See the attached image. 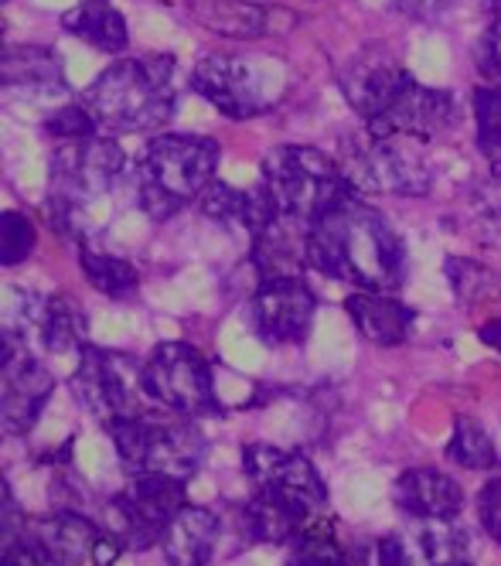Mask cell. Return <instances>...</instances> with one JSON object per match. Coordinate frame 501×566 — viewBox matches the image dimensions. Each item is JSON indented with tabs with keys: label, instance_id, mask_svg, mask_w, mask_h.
I'll use <instances>...</instances> for the list:
<instances>
[{
	"label": "cell",
	"instance_id": "1",
	"mask_svg": "<svg viewBox=\"0 0 501 566\" xmlns=\"http://www.w3.org/2000/svg\"><path fill=\"white\" fill-rule=\"evenodd\" d=\"M311 266L331 280L352 283L368 294H389L403 283L406 250L393 222L355 195L338 201L311 226Z\"/></svg>",
	"mask_w": 501,
	"mask_h": 566
},
{
	"label": "cell",
	"instance_id": "2",
	"mask_svg": "<svg viewBox=\"0 0 501 566\" xmlns=\"http://www.w3.org/2000/svg\"><path fill=\"white\" fill-rule=\"evenodd\" d=\"M96 119L100 134H150L175 116V59H119L96 75L79 99Z\"/></svg>",
	"mask_w": 501,
	"mask_h": 566
},
{
	"label": "cell",
	"instance_id": "3",
	"mask_svg": "<svg viewBox=\"0 0 501 566\" xmlns=\"http://www.w3.org/2000/svg\"><path fill=\"white\" fill-rule=\"evenodd\" d=\"M216 168H219V144L212 137L160 134L140 154L137 178H134L137 206L154 222L175 219L216 181Z\"/></svg>",
	"mask_w": 501,
	"mask_h": 566
},
{
	"label": "cell",
	"instance_id": "4",
	"mask_svg": "<svg viewBox=\"0 0 501 566\" xmlns=\"http://www.w3.org/2000/svg\"><path fill=\"white\" fill-rule=\"evenodd\" d=\"M280 219L311 229L321 216H327L338 201L355 195L345 168L331 160L317 147L286 144L267 154L263 181Z\"/></svg>",
	"mask_w": 501,
	"mask_h": 566
},
{
	"label": "cell",
	"instance_id": "5",
	"mask_svg": "<svg viewBox=\"0 0 501 566\" xmlns=\"http://www.w3.org/2000/svg\"><path fill=\"white\" fill-rule=\"evenodd\" d=\"M123 147L113 137H86L65 140L52 154V178H49V216L52 222L69 232L75 212L86 201L106 195L116 178L123 175Z\"/></svg>",
	"mask_w": 501,
	"mask_h": 566
},
{
	"label": "cell",
	"instance_id": "6",
	"mask_svg": "<svg viewBox=\"0 0 501 566\" xmlns=\"http://www.w3.org/2000/svg\"><path fill=\"white\" fill-rule=\"evenodd\" d=\"M123 464L137 474H167L188 481L205 458V433L191 420L131 417L106 427Z\"/></svg>",
	"mask_w": 501,
	"mask_h": 566
},
{
	"label": "cell",
	"instance_id": "7",
	"mask_svg": "<svg viewBox=\"0 0 501 566\" xmlns=\"http://www.w3.org/2000/svg\"><path fill=\"white\" fill-rule=\"evenodd\" d=\"M342 168L355 191L424 198L434 185V168L420 147L409 137H365L345 150Z\"/></svg>",
	"mask_w": 501,
	"mask_h": 566
},
{
	"label": "cell",
	"instance_id": "8",
	"mask_svg": "<svg viewBox=\"0 0 501 566\" xmlns=\"http://www.w3.org/2000/svg\"><path fill=\"white\" fill-rule=\"evenodd\" d=\"M72 392L79 407L96 417L103 427L140 417V392H147L144 366L123 352L90 345L79 355V366L72 373Z\"/></svg>",
	"mask_w": 501,
	"mask_h": 566
},
{
	"label": "cell",
	"instance_id": "9",
	"mask_svg": "<svg viewBox=\"0 0 501 566\" xmlns=\"http://www.w3.org/2000/svg\"><path fill=\"white\" fill-rule=\"evenodd\" d=\"M185 509V481L167 474H137L123 489L109 509V536H116L127 549H150L164 539L171 518Z\"/></svg>",
	"mask_w": 501,
	"mask_h": 566
},
{
	"label": "cell",
	"instance_id": "10",
	"mask_svg": "<svg viewBox=\"0 0 501 566\" xmlns=\"http://www.w3.org/2000/svg\"><path fill=\"white\" fill-rule=\"evenodd\" d=\"M144 389L160 407L195 417L216 407V379L208 358L185 342H164L144 361Z\"/></svg>",
	"mask_w": 501,
	"mask_h": 566
},
{
	"label": "cell",
	"instance_id": "11",
	"mask_svg": "<svg viewBox=\"0 0 501 566\" xmlns=\"http://www.w3.org/2000/svg\"><path fill=\"white\" fill-rule=\"evenodd\" d=\"M338 86H342L348 106L365 119V124H372V119L389 113L416 86V78L393 52L365 49L352 62L342 65Z\"/></svg>",
	"mask_w": 501,
	"mask_h": 566
},
{
	"label": "cell",
	"instance_id": "12",
	"mask_svg": "<svg viewBox=\"0 0 501 566\" xmlns=\"http://www.w3.org/2000/svg\"><path fill=\"white\" fill-rule=\"evenodd\" d=\"M317 297L304 276L267 280L249 301V325L270 345H298L311 335Z\"/></svg>",
	"mask_w": 501,
	"mask_h": 566
},
{
	"label": "cell",
	"instance_id": "13",
	"mask_svg": "<svg viewBox=\"0 0 501 566\" xmlns=\"http://www.w3.org/2000/svg\"><path fill=\"white\" fill-rule=\"evenodd\" d=\"M191 90L229 119H253L270 109L253 65L232 52L201 55L191 69Z\"/></svg>",
	"mask_w": 501,
	"mask_h": 566
},
{
	"label": "cell",
	"instance_id": "14",
	"mask_svg": "<svg viewBox=\"0 0 501 566\" xmlns=\"http://www.w3.org/2000/svg\"><path fill=\"white\" fill-rule=\"evenodd\" d=\"M242 468L249 481L257 484V492L280 495L286 502L307 509L311 515H317L327 499V489L317 468L298 451L273 448V443H249L242 451Z\"/></svg>",
	"mask_w": 501,
	"mask_h": 566
},
{
	"label": "cell",
	"instance_id": "15",
	"mask_svg": "<svg viewBox=\"0 0 501 566\" xmlns=\"http://www.w3.org/2000/svg\"><path fill=\"white\" fill-rule=\"evenodd\" d=\"M0 361H4V427L11 433H24L49 402L55 379L24 348L21 335L11 332L4 338V348H0Z\"/></svg>",
	"mask_w": 501,
	"mask_h": 566
},
{
	"label": "cell",
	"instance_id": "16",
	"mask_svg": "<svg viewBox=\"0 0 501 566\" xmlns=\"http://www.w3.org/2000/svg\"><path fill=\"white\" fill-rule=\"evenodd\" d=\"M457 116L453 96L447 90H430L416 83L389 113L365 124L372 137H409V140H430L443 134Z\"/></svg>",
	"mask_w": 501,
	"mask_h": 566
},
{
	"label": "cell",
	"instance_id": "17",
	"mask_svg": "<svg viewBox=\"0 0 501 566\" xmlns=\"http://www.w3.org/2000/svg\"><path fill=\"white\" fill-rule=\"evenodd\" d=\"M307 235L311 229L286 222V219H273L270 226H263L253 235V266L260 283L267 280H286V276H304V270L311 266L307 256Z\"/></svg>",
	"mask_w": 501,
	"mask_h": 566
},
{
	"label": "cell",
	"instance_id": "18",
	"mask_svg": "<svg viewBox=\"0 0 501 566\" xmlns=\"http://www.w3.org/2000/svg\"><path fill=\"white\" fill-rule=\"evenodd\" d=\"M393 495H396L403 512H409L413 518H420V522L424 518H453L465 505V492L457 489V481H450L437 468H409V471H403Z\"/></svg>",
	"mask_w": 501,
	"mask_h": 566
},
{
	"label": "cell",
	"instance_id": "19",
	"mask_svg": "<svg viewBox=\"0 0 501 566\" xmlns=\"http://www.w3.org/2000/svg\"><path fill=\"white\" fill-rule=\"evenodd\" d=\"M219 515L201 505H185L160 539L164 559L171 566H208L219 543Z\"/></svg>",
	"mask_w": 501,
	"mask_h": 566
},
{
	"label": "cell",
	"instance_id": "20",
	"mask_svg": "<svg viewBox=\"0 0 501 566\" xmlns=\"http://www.w3.org/2000/svg\"><path fill=\"white\" fill-rule=\"evenodd\" d=\"M345 311L352 317V325L358 328V335L368 338L372 345H403L416 321L413 307L399 304L389 294H368V291L352 294L345 301Z\"/></svg>",
	"mask_w": 501,
	"mask_h": 566
},
{
	"label": "cell",
	"instance_id": "21",
	"mask_svg": "<svg viewBox=\"0 0 501 566\" xmlns=\"http://www.w3.org/2000/svg\"><path fill=\"white\" fill-rule=\"evenodd\" d=\"M34 533L41 536V543H45L55 553V559L62 566L93 563L96 546L103 539V530H96V525L86 515H79L72 509H59L55 515L41 518Z\"/></svg>",
	"mask_w": 501,
	"mask_h": 566
},
{
	"label": "cell",
	"instance_id": "22",
	"mask_svg": "<svg viewBox=\"0 0 501 566\" xmlns=\"http://www.w3.org/2000/svg\"><path fill=\"white\" fill-rule=\"evenodd\" d=\"M311 522L314 515L307 509L270 492H257V499L242 512L246 533L257 543H290V539H298Z\"/></svg>",
	"mask_w": 501,
	"mask_h": 566
},
{
	"label": "cell",
	"instance_id": "23",
	"mask_svg": "<svg viewBox=\"0 0 501 566\" xmlns=\"http://www.w3.org/2000/svg\"><path fill=\"white\" fill-rule=\"evenodd\" d=\"M62 28L69 34H75L79 42H86L106 55H119L131 45L127 21H123V14L109 4V0H82V4H75L62 18Z\"/></svg>",
	"mask_w": 501,
	"mask_h": 566
},
{
	"label": "cell",
	"instance_id": "24",
	"mask_svg": "<svg viewBox=\"0 0 501 566\" xmlns=\"http://www.w3.org/2000/svg\"><path fill=\"white\" fill-rule=\"evenodd\" d=\"M4 86L8 90H65V69L52 49L11 45L4 52Z\"/></svg>",
	"mask_w": 501,
	"mask_h": 566
},
{
	"label": "cell",
	"instance_id": "25",
	"mask_svg": "<svg viewBox=\"0 0 501 566\" xmlns=\"http://www.w3.org/2000/svg\"><path fill=\"white\" fill-rule=\"evenodd\" d=\"M406 549L413 566H465L471 543L447 518H424L420 530L406 539Z\"/></svg>",
	"mask_w": 501,
	"mask_h": 566
},
{
	"label": "cell",
	"instance_id": "26",
	"mask_svg": "<svg viewBox=\"0 0 501 566\" xmlns=\"http://www.w3.org/2000/svg\"><path fill=\"white\" fill-rule=\"evenodd\" d=\"M38 335L52 355H82L90 348V321L69 297L45 301L38 321Z\"/></svg>",
	"mask_w": 501,
	"mask_h": 566
},
{
	"label": "cell",
	"instance_id": "27",
	"mask_svg": "<svg viewBox=\"0 0 501 566\" xmlns=\"http://www.w3.org/2000/svg\"><path fill=\"white\" fill-rule=\"evenodd\" d=\"M79 266L82 273L90 276V283L106 294V297H134L137 287H140V273L131 260L123 256H113V253H103V250H93V247H82L79 250Z\"/></svg>",
	"mask_w": 501,
	"mask_h": 566
},
{
	"label": "cell",
	"instance_id": "28",
	"mask_svg": "<svg viewBox=\"0 0 501 566\" xmlns=\"http://www.w3.org/2000/svg\"><path fill=\"white\" fill-rule=\"evenodd\" d=\"M267 11L270 8L239 4V0H232V4H219L216 0V4H198L195 18L222 38H260L270 31Z\"/></svg>",
	"mask_w": 501,
	"mask_h": 566
},
{
	"label": "cell",
	"instance_id": "29",
	"mask_svg": "<svg viewBox=\"0 0 501 566\" xmlns=\"http://www.w3.org/2000/svg\"><path fill=\"white\" fill-rule=\"evenodd\" d=\"M447 458L468 471H491L498 464V448L494 440L484 433V427L471 417H457L453 433L447 443Z\"/></svg>",
	"mask_w": 501,
	"mask_h": 566
},
{
	"label": "cell",
	"instance_id": "30",
	"mask_svg": "<svg viewBox=\"0 0 501 566\" xmlns=\"http://www.w3.org/2000/svg\"><path fill=\"white\" fill-rule=\"evenodd\" d=\"M286 566H352L342 546L331 539V533L321 522H311L307 530L294 539V553H290Z\"/></svg>",
	"mask_w": 501,
	"mask_h": 566
},
{
	"label": "cell",
	"instance_id": "31",
	"mask_svg": "<svg viewBox=\"0 0 501 566\" xmlns=\"http://www.w3.org/2000/svg\"><path fill=\"white\" fill-rule=\"evenodd\" d=\"M34 250V226L21 212H4L0 219V263L18 266L31 256Z\"/></svg>",
	"mask_w": 501,
	"mask_h": 566
},
{
	"label": "cell",
	"instance_id": "32",
	"mask_svg": "<svg viewBox=\"0 0 501 566\" xmlns=\"http://www.w3.org/2000/svg\"><path fill=\"white\" fill-rule=\"evenodd\" d=\"M474 124H478V147L501 154V90L481 86L474 93Z\"/></svg>",
	"mask_w": 501,
	"mask_h": 566
},
{
	"label": "cell",
	"instance_id": "33",
	"mask_svg": "<svg viewBox=\"0 0 501 566\" xmlns=\"http://www.w3.org/2000/svg\"><path fill=\"white\" fill-rule=\"evenodd\" d=\"M45 130H49L59 144H65V140H86V137H96V134H100L93 113H90L86 106H82V103H69V106L55 109V113L45 119Z\"/></svg>",
	"mask_w": 501,
	"mask_h": 566
},
{
	"label": "cell",
	"instance_id": "34",
	"mask_svg": "<svg viewBox=\"0 0 501 566\" xmlns=\"http://www.w3.org/2000/svg\"><path fill=\"white\" fill-rule=\"evenodd\" d=\"M447 280H450L453 294L461 301H474V297H481V294H488L494 287L491 270L478 266L474 260H461V256L447 260Z\"/></svg>",
	"mask_w": 501,
	"mask_h": 566
},
{
	"label": "cell",
	"instance_id": "35",
	"mask_svg": "<svg viewBox=\"0 0 501 566\" xmlns=\"http://www.w3.org/2000/svg\"><path fill=\"white\" fill-rule=\"evenodd\" d=\"M4 566H62L55 559V553L41 543V536L34 530H18L8 533V549H4Z\"/></svg>",
	"mask_w": 501,
	"mask_h": 566
},
{
	"label": "cell",
	"instance_id": "36",
	"mask_svg": "<svg viewBox=\"0 0 501 566\" xmlns=\"http://www.w3.org/2000/svg\"><path fill=\"white\" fill-rule=\"evenodd\" d=\"M355 563L358 566H413L409 563V549H406V539L389 533V536H375V539H365L358 543L355 549Z\"/></svg>",
	"mask_w": 501,
	"mask_h": 566
},
{
	"label": "cell",
	"instance_id": "37",
	"mask_svg": "<svg viewBox=\"0 0 501 566\" xmlns=\"http://www.w3.org/2000/svg\"><path fill=\"white\" fill-rule=\"evenodd\" d=\"M478 69L494 90H501V18H494V24L481 34L478 42Z\"/></svg>",
	"mask_w": 501,
	"mask_h": 566
},
{
	"label": "cell",
	"instance_id": "38",
	"mask_svg": "<svg viewBox=\"0 0 501 566\" xmlns=\"http://www.w3.org/2000/svg\"><path fill=\"white\" fill-rule=\"evenodd\" d=\"M478 515H481V525L484 533L501 546V478L488 481L481 495H478Z\"/></svg>",
	"mask_w": 501,
	"mask_h": 566
},
{
	"label": "cell",
	"instance_id": "39",
	"mask_svg": "<svg viewBox=\"0 0 501 566\" xmlns=\"http://www.w3.org/2000/svg\"><path fill=\"white\" fill-rule=\"evenodd\" d=\"M443 4H447V0H396V8H399L403 14H413V18H430V14H437Z\"/></svg>",
	"mask_w": 501,
	"mask_h": 566
},
{
	"label": "cell",
	"instance_id": "40",
	"mask_svg": "<svg viewBox=\"0 0 501 566\" xmlns=\"http://www.w3.org/2000/svg\"><path fill=\"white\" fill-rule=\"evenodd\" d=\"M481 342L501 352V317L498 321H488V325L481 328Z\"/></svg>",
	"mask_w": 501,
	"mask_h": 566
},
{
	"label": "cell",
	"instance_id": "41",
	"mask_svg": "<svg viewBox=\"0 0 501 566\" xmlns=\"http://www.w3.org/2000/svg\"><path fill=\"white\" fill-rule=\"evenodd\" d=\"M488 8H494V11H498V18H501V0H488Z\"/></svg>",
	"mask_w": 501,
	"mask_h": 566
},
{
	"label": "cell",
	"instance_id": "42",
	"mask_svg": "<svg viewBox=\"0 0 501 566\" xmlns=\"http://www.w3.org/2000/svg\"><path fill=\"white\" fill-rule=\"evenodd\" d=\"M465 566H468V563H465Z\"/></svg>",
	"mask_w": 501,
	"mask_h": 566
}]
</instances>
